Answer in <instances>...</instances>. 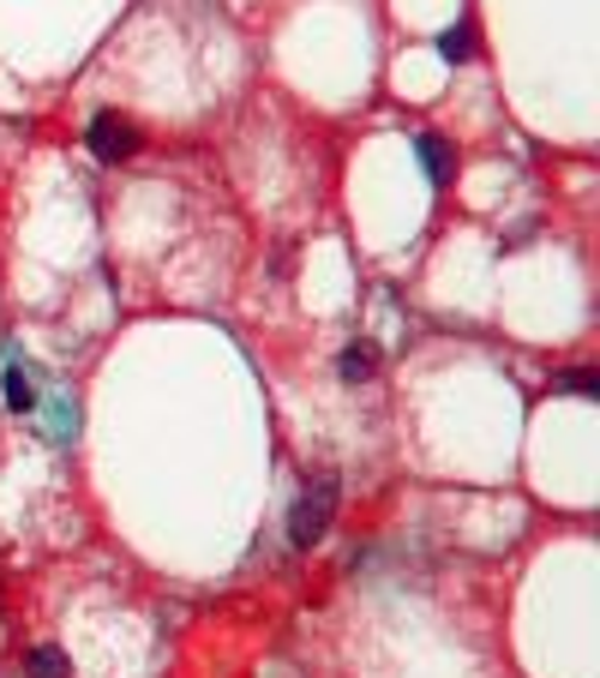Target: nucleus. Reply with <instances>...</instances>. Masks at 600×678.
<instances>
[{
    "mask_svg": "<svg viewBox=\"0 0 600 678\" xmlns=\"http://www.w3.org/2000/svg\"><path fill=\"white\" fill-rule=\"evenodd\" d=\"M331 510H336V480H319L312 492H300L294 510H289V541H294V547L324 541V529H331Z\"/></svg>",
    "mask_w": 600,
    "mask_h": 678,
    "instance_id": "1",
    "label": "nucleus"
},
{
    "mask_svg": "<svg viewBox=\"0 0 600 678\" xmlns=\"http://www.w3.org/2000/svg\"><path fill=\"white\" fill-rule=\"evenodd\" d=\"M85 145L97 150V162H127V157H139V127L120 120V115H97L90 133H85Z\"/></svg>",
    "mask_w": 600,
    "mask_h": 678,
    "instance_id": "2",
    "label": "nucleus"
},
{
    "mask_svg": "<svg viewBox=\"0 0 600 678\" xmlns=\"http://www.w3.org/2000/svg\"><path fill=\"white\" fill-rule=\"evenodd\" d=\"M420 162H427V174H432L439 187L450 181V174H457V150H450L439 133H427V138H420Z\"/></svg>",
    "mask_w": 600,
    "mask_h": 678,
    "instance_id": "3",
    "label": "nucleus"
},
{
    "mask_svg": "<svg viewBox=\"0 0 600 678\" xmlns=\"http://www.w3.org/2000/svg\"><path fill=\"white\" fill-rule=\"evenodd\" d=\"M336 372H343V384H366L378 372V349H366V342H349L343 361H336Z\"/></svg>",
    "mask_w": 600,
    "mask_h": 678,
    "instance_id": "4",
    "label": "nucleus"
},
{
    "mask_svg": "<svg viewBox=\"0 0 600 678\" xmlns=\"http://www.w3.org/2000/svg\"><path fill=\"white\" fill-rule=\"evenodd\" d=\"M439 54L444 61H469L474 54V24H450V31L439 36Z\"/></svg>",
    "mask_w": 600,
    "mask_h": 678,
    "instance_id": "5",
    "label": "nucleus"
},
{
    "mask_svg": "<svg viewBox=\"0 0 600 678\" xmlns=\"http://www.w3.org/2000/svg\"><path fill=\"white\" fill-rule=\"evenodd\" d=\"M24 667H31V678H66V672H73L61 648H31V660H24Z\"/></svg>",
    "mask_w": 600,
    "mask_h": 678,
    "instance_id": "6",
    "label": "nucleus"
},
{
    "mask_svg": "<svg viewBox=\"0 0 600 678\" xmlns=\"http://www.w3.org/2000/svg\"><path fill=\"white\" fill-rule=\"evenodd\" d=\"M36 403V391H31V379H24V372H7V409H31Z\"/></svg>",
    "mask_w": 600,
    "mask_h": 678,
    "instance_id": "7",
    "label": "nucleus"
},
{
    "mask_svg": "<svg viewBox=\"0 0 600 678\" xmlns=\"http://www.w3.org/2000/svg\"><path fill=\"white\" fill-rule=\"evenodd\" d=\"M558 384H565L570 396H594V391H600V379H594V372H565Z\"/></svg>",
    "mask_w": 600,
    "mask_h": 678,
    "instance_id": "8",
    "label": "nucleus"
}]
</instances>
